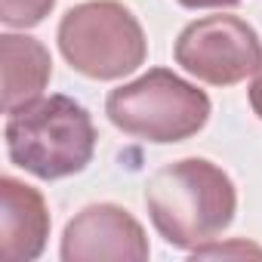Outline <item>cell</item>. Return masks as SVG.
Returning a JSON list of instances; mask_svg holds the SVG:
<instances>
[{
    "label": "cell",
    "instance_id": "cell-1",
    "mask_svg": "<svg viewBox=\"0 0 262 262\" xmlns=\"http://www.w3.org/2000/svg\"><path fill=\"white\" fill-rule=\"evenodd\" d=\"M145 207L158 234L170 247L198 250L231 225L237 191L228 173L216 164L204 158H185L148 179Z\"/></svg>",
    "mask_w": 262,
    "mask_h": 262
},
{
    "label": "cell",
    "instance_id": "cell-2",
    "mask_svg": "<svg viewBox=\"0 0 262 262\" xmlns=\"http://www.w3.org/2000/svg\"><path fill=\"white\" fill-rule=\"evenodd\" d=\"M7 151L16 167L37 179L80 173L96 151L90 111L68 96H40L7 117Z\"/></svg>",
    "mask_w": 262,
    "mask_h": 262
},
{
    "label": "cell",
    "instance_id": "cell-3",
    "mask_svg": "<svg viewBox=\"0 0 262 262\" xmlns=\"http://www.w3.org/2000/svg\"><path fill=\"white\" fill-rule=\"evenodd\" d=\"M105 114L126 136L170 145L204 129L210 120V96L167 68H151L111 90Z\"/></svg>",
    "mask_w": 262,
    "mask_h": 262
},
{
    "label": "cell",
    "instance_id": "cell-4",
    "mask_svg": "<svg viewBox=\"0 0 262 262\" xmlns=\"http://www.w3.org/2000/svg\"><path fill=\"white\" fill-rule=\"evenodd\" d=\"M59 50L77 74L90 80H117L145 62L148 43L139 19L123 4L90 0L62 16Z\"/></svg>",
    "mask_w": 262,
    "mask_h": 262
},
{
    "label": "cell",
    "instance_id": "cell-5",
    "mask_svg": "<svg viewBox=\"0 0 262 262\" xmlns=\"http://www.w3.org/2000/svg\"><path fill=\"white\" fill-rule=\"evenodd\" d=\"M176 62L204 83L234 86L262 68V40L237 16H207L179 34Z\"/></svg>",
    "mask_w": 262,
    "mask_h": 262
},
{
    "label": "cell",
    "instance_id": "cell-6",
    "mask_svg": "<svg viewBox=\"0 0 262 262\" xmlns=\"http://www.w3.org/2000/svg\"><path fill=\"white\" fill-rule=\"evenodd\" d=\"M148 253L142 225L114 204L83 207L62 234L65 262H145Z\"/></svg>",
    "mask_w": 262,
    "mask_h": 262
},
{
    "label": "cell",
    "instance_id": "cell-7",
    "mask_svg": "<svg viewBox=\"0 0 262 262\" xmlns=\"http://www.w3.org/2000/svg\"><path fill=\"white\" fill-rule=\"evenodd\" d=\"M50 237V210L37 188L0 179V262H31Z\"/></svg>",
    "mask_w": 262,
    "mask_h": 262
},
{
    "label": "cell",
    "instance_id": "cell-8",
    "mask_svg": "<svg viewBox=\"0 0 262 262\" xmlns=\"http://www.w3.org/2000/svg\"><path fill=\"white\" fill-rule=\"evenodd\" d=\"M0 62H4V111H16L43 96L53 77V59L47 47L25 34L0 37Z\"/></svg>",
    "mask_w": 262,
    "mask_h": 262
},
{
    "label": "cell",
    "instance_id": "cell-9",
    "mask_svg": "<svg viewBox=\"0 0 262 262\" xmlns=\"http://www.w3.org/2000/svg\"><path fill=\"white\" fill-rule=\"evenodd\" d=\"M56 0H0V22L7 28H34L40 25Z\"/></svg>",
    "mask_w": 262,
    "mask_h": 262
},
{
    "label": "cell",
    "instance_id": "cell-10",
    "mask_svg": "<svg viewBox=\"0 0 262 262\" xmlns=\"http://www.w3.org/2000/svg\"><path fill=\"white\" fill-rule=\"evenodd\" d=\"M191 256L194 259L198 256H256V259H262V250L253 247V244H247V241H234V244H216V241H210V244L191 250Z\"/></svg>",
    "mask_w": 262,
    "mask_h": 262
},
{
    "label": "cell",
    "instance_id": "cell-11",
    "mask_svg": "<svg viewBox=\"0 0 262 262\" xmlns=\"http://www.w3.org/2000/svg\"><path fill=\"white\" fill-rule=\"evenodd\" d=\"M188 10H222V7H237L241 0H179Z\"/></svg>",
    "mask_w": 262,
    "mask_h": 262
},
{
    "label": "cell",
    "instance_id": "cell-12",
    "mask_svg": "<svg viewBox=\"0 0 262 262\" xmlns=\"http://www.w3.org/2000/svg\"><path fill=\"white\" fill-rule=\"evenodd\" d=\"M250 105H253L256 117L262 120V68L256 71V77H253V83H250Z\"/></svg>",
    "mask_w": 262,
    "mask_h": 262
}]
</instances>
